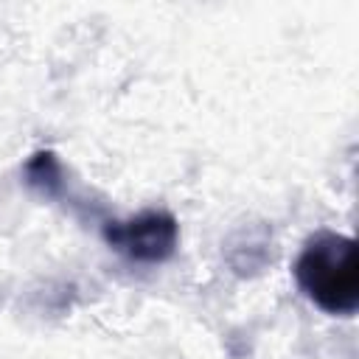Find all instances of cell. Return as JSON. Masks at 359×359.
<instances>
[{
	"instance_id": "1",
	"label": "cell",
	"mask_w": 359,
	"mask_h": 359,
	"mask_svg": "<svg viewBox=\"0 0 359 359\" xmlns=\"http://www.w3.org/2000/svg\"><path fill=\"white\" fill-rule=\"evenodd\" d=\"M294 280L325 314L351 317L359 309L356 241L345 233L317 230L294 261Z\"/></svg>"
},
{
	"instance_id": "2",
	"label": "cell",
	"mask_w": 359,
	"mask_h": 359,
	"mask_svg": "<svg viewBox=\"0 0 359 359\" xmlns=\"http://www.w3.org/2000/svg\"><path fill=\"white\" fill-rule=\"evenodd\" d=\"M101 238L109 250L135 264H163L177 252L180 224L168 210H140L129 219L101 224Z\"/></svg>"
},
{
	"instance_id": "3",
	"label": "cell",
	"mask_w": 359,
	"mask_h": 359,
	"mask_svg": "<svg viewBox=\"0 0 359 359\" xmlns=\"http://www.w3.org/2000/svg\"><path fill=\"white\" fill-rule=\"evenodd\" d=\"M22 177H25V185L34 194H39L42 199H65V196L70 199L65 168H62L56 151H50V149L34 151L22 165Z\"/></svg>"
}]
</instances>
